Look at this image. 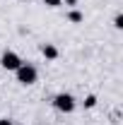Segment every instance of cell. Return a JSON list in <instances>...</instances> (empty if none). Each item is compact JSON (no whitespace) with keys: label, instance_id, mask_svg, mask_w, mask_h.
<instances>
[{"label":"cell","instance_id":"1","mask_svg":"<svg viewBox=\"0 0 123 125\" xmlns=\"http://www.w3.org/2000/svg\"><path fill=\"white\" fill-rule=\"evenodd\" d=\"M15 77H17V82H19L22 87H31V84H36V79H39V70H36L31 62H22L15 70Z\"/></svg>","mask_w":123,"mask_h":125},{"label":"cell","instance_id":"2","mask_svg":"<svg viewBox=\"0 0 123 125\" xmlns=\"http://www.w3.org/2000/svg\"><path fill=\"white\" fill-rule=\"evenodd\" d=\"M53 108L58 111V113H73V111L77 108V101H75V96L73 94H68V92H58L56 96H53Z\"/></svg>","mask_w":123,"mask_h":125},{"label":"cell","instance_id":"3","mask_svg":"<svg viewBox=\"0 0 123 125\" xmlns=\"http://www.w3.org/2000/svg\"><path fill=\"white\" fill-rule=\"evenodd\" d=\"M22 62H24V60L17 55L15 51H5V53L0 55V67H2V70H7V72H15Z\"/></svg>","mask_w":123,"mask_h":125},{"label":"cell","instance_id":"4","mask_svg":"<svg viewBox=\"0 0 123 125\" xmlns=\"http://www.w3.org/2000/svg\"><path fill=\"white\" fill-rule=\"evenodd\" d=\"M41 55H44L46 60H56L61 53H58V48L53 46V43H41Z\"/></svg>","mask_w":123,"mask_h":125},{"label":"cell","instance_id":"5","mask_svg":"<svg viewBox=\"0 0 123 125\" xmlns=\"http://www.w3.org/2000/svg\"><path fill=\"white\" fill-rule=\"evenodd\" d=\"M68 22H73V24H82V22H85V15H82L80 10H70V12H68Z\"/></svg>","mask_w":123,"mask_h":125},{"label":"cell","instance_id":"6","mask_svg":"<svg viewBox=\"0 0 123 125\" xmlns=\"http://www.w3.org/2000/svg\"><path fill=\"white\" fill-rule=\"evenodd\" d=\"M94 106H97V96H94V94H89V96L85 99V108H94Z\"/></svg>","mask_w":123,"mask_h":125},{"label":"cell","instance_id":"7","mask_svg":"<svg viewBox=\"0 0 123 125\" xmlns=\"http://www.w3.org/2000/svg\"><path fill=\"white\" fill-rule=\"evenodd\" d=\"M41 2H44L46 7H61L63 5V0H41Z\"/></svg>","mask_w":123,"mask_h":125},{"label":"cell","instance_id":"8","mask_svg":"<svg viewBox=\"0 0 123 125\" xmlns=\"http://www.w3.org/2000/svg\"><path fill=\"white\" fill-rule=\"evenodd\" d=\"M113 27H116V29H123V15H116V17H113Z\"/></svg>","mask_w":123,"mask_h":125},{"label":"cell","instance_id":"9","mask_svg":"<svg viewBox=\"0 0 123 125\" xmlns=\"http://www.w3.org/2000/svg\"><path fill=\"white\" fill-rule=\"evenodd\" d=\"M0 125H15L12 118H0Z\"/></svg>","mask_w":123,"mask_h":125},{"label":"cell","instance_id":"10","mask_svg":"<svg viewBox=\"0 0 123 125\" xmlns=\"http://www.w3.org/2000/svg\"><path fill=\"white\" fill-rule=\"evenodd\" d=\"M65 5H70V7H73V5H77V0H65Z\"/></svg>","mask_w":123,"mask_h":125}]
</instances>
